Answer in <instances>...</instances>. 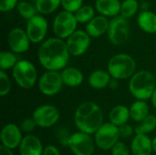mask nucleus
Wrapping results in <instances>:
<instances>
[{"instance_id":"nucleus-1","label":"nucleus","mask_w":156,"mask_h":155,"mask_svg":"<svg viewBox=\"0 0 156 155\" xmlns=\"http://www.w3.org/2000/svg\"><path fill=\"white\" fill-rule=\"evenodd\" d=\"M69 57L66 42L58 37H50L42 42L37 52L40 65L50 71H59L67 68Z\"/></svg>"},{"instance_id":"nucleus-2","label":"nucleus","mask_w":156,"mask_h":155,"mask_svg":"<svg viewBox=\"0 0 156 155\" xmlns=\"http://www.w3.org/2000/svg\"><path fill=\"white\" fill-rule=\"evenodd\" d=\"M74 123L79 132L95 134L103 124L102 110L93 101H84L75 111Z\"/></svg>"},{"instance_id":"nucleus-3","label":"nucleus","mask_w":156,"mask_h":155,"mask_svg":"<svg viewBox=\"0 0 156 155\" xmlns=\"http://www.w3.org/2000/svg\"><path fill=\"white\" fill-rule=\"evenodd\" d=\"M128 89L130 93L138 100H151L156 89V78L154 74L146 69L136 71L129 79Z\"/></svg>"},{"instance_id":"nucleus-4","label":"nucleus","mask_w":156,"mask_h":155,"mask_svg":"<svg viewBox=\"0 0 156 155\" xmlns=\"http://www.w3.org/2000/svg\"><path fill=\"white\" fill-rule=\"evenodd\" d=\"M107 71L114 79H130L136 73V62L128 54H116L108 61Z\"/></svg>"},{"instance_id":"nucleus-5","label":"nucleus","mask_w":156,"mask_h":155,"mask_svg":"<svg viewBox=\"0 0 156 155\" xmlns=\"http://www.w3.org/2000/svg\"><path fill=\"white\" fill-rule=\"evenodd\" d=\"M12 77L19 88L29 90L37 83V70L31 61L22 59L12 69Z\"/></svg>"},{"instance_id":"nucleus-6","label":"nucleus","mask_w":156,"mask_h":155,"mask_svg":"<svg viewBox=\"0 0 156 155\" xmlns=\"http://www.w3.org/2000/svg\"><path fill=\"white\" fill-rule=\"evenodd\" d=\"M78 21L73 13L68 11L59 12L53 21V32L56 37L60 39H67L77 29Z\"/></svg>"},{"instance_id":"nucleus-7","label":"nucleus","mask_w":156,"mask_h":155,"mask_svg":"<svg viewBox=\"0 0 156 155\" xmlns=\"http://www.w3.org/2000/svg\"><path fill=\"white\" fill-rule=\"evenodd\" d=\"M119 127L111 122H106L94 134V142L96 146L102 151H109L120 142Z\"/></svg>"},{"instance_id":"nucleus-8","label":"nucleus","mask_w":156,"mask_h":155,"mask_svg":"<svg viewBox=\"0 0 156 155\" xmlns=\"http://www.w3.org/2000/svg\"><path fill=\"white\" fill-rule=\"evenodd\" d=\"M108 38L112 45L121 46L130 37L131 28L128 19L122 16H117L110 21L108 28Z\"/></svg>"},{"instance_id":"nucleus-9","label":"nucleus","mask_w":156,"mask_h":155,"mask_svg":"<svg viewBox=\"0 0 156 155\" xmlns=\"http://www.w3.org/2000/svg\"><path fill=\"white\" fill-rule=\"evenodd\" d=\"M67 145L74 155H92L96 144L90 134L77 132L68 138Z\"/></svg>"},{"instance_id":"nucleus-10","label":"nucleus","mask_w":156,"mask_h":155,"mask_svg":"<svg viewBox=\"0 0 156 155\" xmlns=\"http://www.w3.org/2000/svg\"><path fill=\"white\" fill-rule=\"evenodd\" d=\"M60 112L58 109L50 104L38 106L33 112L32 118L39 128L47 129L54 126L59 120Z\"/></svg>"},{"instance_id":"nucleus-11","label":"nucleus","mask_w":156,"mask_h":155,"mask_svg":"<svg viewBox=\"0 0 156 155\" xmlns=\"http://www.w3.org/2000/svg\"><path fill=\"white\" fill-rule=\"evenodd\" d=\"M64 83L59 71H50L47 70L41 75L37 81V86L39 91L45 96H55L58 94Z\"/></svg>"},{"instance_id":"nucleus-12","label":"nucleus","mask_w":156,"mask_h":155,"mask_svg":"<svg viewBox=\"0 0 156 155\" xmlns=\"http://www.w3.org/2000/svg\"><path fill=\"white\" fill-rule=\"evenodd\" d=\"M70 56L79 57L86 53L90 45V37L84 30H76L66 40Z\"/></svg>"},{"instance_id":"nucleus-13","label":"nucleus","mask_w":156,"mask_h":155,"mask_svg":"<svg viewBox=\"0 0 156 155\" xmlns=\"http://www.w3.org/2000/svg\"><path fill=\"white\" fill-rule=\"evenodd\" d=\"M48 25L47 19L40 15H36L27 21L26 32L30 42L37 44L44 40L48 32Z\"/></svg>"},{"instance_id":"nucleus-14","label":"nucleus","mask_w":156,"mask_h":155,"mask_svg":"<svg viewBox=\"0 0 156 155\" xmlns=\"http://www.w3.org/2000/svg\"><path fill=\"white\" fill-rule=\"evenodd\" d=\"M7 44L12 52L15 54H22L29 49L30 40L25 30L15 27L8 33Z\"/></svg>"},{"instance_id":"nucleus-15","label":"nucleus","mask_w":156,"mask_h":155,"mask_svg":"<svg viewBox=\"0 0 156 155\" xmlns=\"http://www.w3.org/2000/svg\"><path fill=\"white\" fill-rule=\"evenodd\" d=\"M23 138L20 127L15 123H7L1 130V145L11 150L18 148Z\"/></svg>"},{"instance_id":"nucleus-16","label":"nucleus","mask_w":156,"mask_h":155,"mask_svg":"<svg viewBox=\"0 0 156 155\" xmlns=\"http://www.w3.org/2000/svg\"><path fill=\"white\" fill-rule=\"evenodd\" d=\"M20 155H42L44 147L39 138L33 134L24 136L19 147Z\"/></svg>"},{"instance_id":"nucleus-17","label":"nucleus","mask_w":156,"mask_h":155,"mask_svg":"<svg viewBox=\"0 0 156 155\" xmlns=\"http://www.w3.org/2000/svg\"><path fill=\"white\" fill-rule=\"evenodd\" d=\"M153 150V140L144 134H135L131 143L133 155H151Z\"/></svg>"},{"instance_id":"nucleus-18","label":"nucleus","mask_w":156,"mask_h":155,"mask_svg":"<svg viewBox=\"0 0 156 155\" xmlns=\"http://www.w3.org/2000/svg\"><path fill=\"white\" fill-rule=\"evenodd\" d=\"M110 21L104 16H95L86 26V32L90 37H99L108 32Z\"/></svg>"},{"instance_id":"nucleus-19","label":"nucleus","mask_w":156,"mask_h":155,"mask_svg":"<svg viewBox=\"0 0 156 155\" xmlns=\"http://www.w3.org/2000/svg\"><path fill=\"white\" fill-rule=\"evenodd\" d=\"M64 85L71 88L79 87L84 80V75L80 69L75 67H67L60 72Z\"/></svg>"},{"instance_id":"nucleus-20","label":"nucleus","mask_w":156,"mask_h":155,"mask_svg":"<svg viewBox=\"0 0 156 155\" xmlns=\"http://www.w3.org/2000/svg\"><path fill=\"white\" fill-rule=\"evenodd\" d=\"M121 5L119 0H97L95 8L101 16L115 17L121 12Z\"/></svg>"},{"instance_id":"nucleus-21","label":"nucleus","mask_w":156,"mask_h":155,"mask_svg":"<svg viewBox=\"0 0 156 155\" xmlns=\"http://www.w3.org/2000/svg\"><path fill=\"white\" fill-rule=\"evenodd\" d=\"M111 81L112 76L107 70L103 69H97L92 71L88 78L89 85L95 90L105 89L111 84Z\"/></svg>"},{"instance_id":"nucleus-22","label":"nucleus","mask_w":156,"mask_h":155,"mask_svg":"<svg viewBox=\"0 0 156 155\" xmlns=\"http://www.w3.org/2000/svg\"><path fill=\"white\" fill-rule=\"evenodd\" d=\"M109 118L110 122L117 127L124 125L131 119L130 109L124 105H116L111 110Z\"/></svg>"},{"instance_id":"nucleus-23","label":"nucleus","mask_w":156,"mask_h":155,"mask_svg":"<svg viewBox=\"0 0 156 155\" xmlns=\"http://www.w3.org/2000/svg\"><path fill=\"white\" fill-rule=\"evenodd\" d=\"M137 24L145 33H156V14L149 10H143L137 17Z\"/></svg>"},{"instance_id":"nucleus-24","label":"nucleus","mask_w":156,"mask_h":155,"mask_svg":"<svg viewBox=\"0 0 156 155\" xmlns=\"http://www.w3.org/2000/svg\"><path fill=\"white\" fill-rule=\"evenodd\" d=\"M130 109V115L131 119L135 122H141L144 120L147 116L150 115L149 113V105L144 100H136L129 108Z\"/></svg>"},{"instance_id":"nucleus-25","label":"nucleus","mask_w":156,"mask_h":155,"mask_svg":"<svg viewBox=\"0 0 156 155\" xmlns=\"http://www.w3.org/2000/svg\"><path fill=\"white\" fill-rule=\"evenodd\" d=\"M156 129V116L150 114L134 128L135 134L148 135Z\"/></svg>"},{"instance_id":"nucleus-26","label":"nucleus","mask_w":156,"mask_h":155,"mask_svg":"<svg viewBox=\"0 0 156 155\" xmlns=\"http://www.w3.org/2000/svg\"><path fill=\"white\" fill-rule=\"evenodd\" d=\"M35 4L37 12L41 15H49L58 9L61 0H36Z\"/></svg>"},{"instance_id":"nucleus-27","label":"nucleus","mask_w":156,"mask_h":155,"mask_svg":"<svg viewBox=\"0 0 156 155\" xmlns=\"http://www.w3.org/2000/svg\"><path fill=\"white\" fill-rule=\"evenodd\" d=\"M19 60L16 54L12 51H2L0 53V70L6 71L13 69Z\"/></svg>"},{"instance_id":"nucleus-28","label":"nucleus","mask_w":156,"mask_h":155,"mask_svg":"<svg viewBox=\"0 0 156 155\" xmlns=\"http://www.w3.org/2000/svg\"><path fill=\"white\" fill-rule=\"evenodd\" d=\"M75 17L78 23L88 24L92 18L95 17V11L91 5H82L75 14Z\"/></svg>"},{"instance_id":"nucleus-29","label":"nucleus","mask_w":156,"mask_h":155,"mask_svg":"<svg viewBox=\"0 0 156 155\" xmlns=\"http://www.w3.org/2000/svg\"><path fill=\"white\" fill-rule=\"evenodd\" d=\"M139 9V4L137 0H124L121 5L120 16L128 19L133 16Z\"/></svg>"},{"instance_id":"nucleus-30","label":"nucleus","mask_w":156,"mask_h":155,"mask_svg":"<svg viewBox=\"0 0 156 155\" xmlns=\"http://www.w3.org/2000/svg\"><path fill=\"white\" fill-rule=\"evenodd\" d=\"M16 8H17V12L18 14L29 20L31 19L33 16H36V12H37V8L36 6H34L31 3L29 2H27V1H22V2H19L16 5Z\"/></svg>"},{"instance_id":"nucleus-31","label":"nucleus","mask_w":156,"mask_h":155,"mask_svg":"<svg viewBox=\"0 0 156 155\" xmlns=\"http://www.w3.org/2000/svg\"><path fill=\"white\" fill-rule=\"evenodd\" d=\"M11 90V81L5 71L0 70V96L5 97Z\"/></svg>"},{"instance_id":"nucleus-32","label":"nucleus","mask_w":156,"mask_h":155,"mask_svg":"<svg viewBox=\"0 0 156 155\" xmlns=\"http://www.w3.org/2000/svg\"><path fill=\"white\" fill-rule=\"evenodd\" d=\"M83 0H61V5L65 11L75 14L83 5Z\"/></svg>"},{"instance_id":"nucleus-33","label":"nucleus","mask_w":156,"mask_h":155,"mask_svg":"<svg viewBox=\"0 0 156 155\" xmlns=\"http://www.w3.org/2000/svg\"><path fill=\"white\" fill-rule=\"evenodd\" d=\"M111 151L112 155H131V149L122 142H118Z\"/></svg>"},{"instance_id":"nucleus-34","label":"nucleus","mask_w":156,"mask_h":155,"mask_svg":"<svg viewBox=\"0 0 156 155\" xmlns=\"http://www.w3.org/2000/svg\"><path fill=\"white\" fill-rule=\"evenodd\" d=\"M19 127L23 132H31L37 126V123L34 121V119L31 117V118H26L25 120H23L21 122Z\"/></svg>"},{"instance_id":"nucleus-35","label":"nucleus","mask_w":156,"mask_h":155,"mask_svg":"<svg viewBox=\"0 0 156 155\" xmlns=\"http://www.w3.org/2000/svg\"><path fill=\"white\" fill-rule=\"evenodd\" d=\"M119 133H120V138L128 139L132 137L133 134H135V131L130 124L126 123L119 127Z\"/></svg>"},{"instance_id":"nucleus-36","label":"nucleus","mask_w":156,"mask_h":155,"mask_svg":"<svg viewBox=\"0 0 156 155\" xmlns=\"http://www.w3.org/2000/svg\"><path fill=\"white\" fill-rule=\"evenodd\" d=\"M17 0H0V11L8 12L17 5Z\"/></svg>"},{"instance_id":"nucleus-37","label":"nucleus","mask_w":156,"mask_h":155,"mask_svg":"<svg viewBox=\"0 0 156 155\" xmlns=\"http://www.w3.org/2000/svg\"><path fill=\"white\" fill-rule=\"evenodd\" d=\"M42 155H60L58 149L55 145H47L44 147V151Z\"/></svg>"},{"instance_id":"nucleus-38","label":"nucleus","mask_w":156,"mask_h":155,"mask_svg":"<svg viewBox=\"0 0 156 155\" xmlns=\"http://www.w3.org/2000/svg\"><path fill=\"white\" fill-rule=\"evenodd\" d=\"M0 155H14L13 150L5 147L4 145H0Z\"/></svg>"},{"instance_id":"nucleus-39","label":"nucleus","mask_w":156,"mask_h":155,"mask_svg":"<svg viewBox=\"0 0 156 155\" xmlns=\"http://www.w3.org/2000/svg\"><path fill=\"white\" fill-rule=\"evenodd\" d=\"M151 102H152V104H153L154 108V109H156V89H155V90L154 91L153 95H152V98H151Z\"/></svg>"},{"instance_id":"nucleus-40","label":"nucleus","mask_w":156,"mask_h":155,"mask_svg":"<svg viewBox=\"0 0 156 155\" xmlns=\"http://www.w3.org/2000/svg\"><path fill=\"white\" fill-rule=\"evenodd\" d=\"M153 150H154V153H156V137L153 140Z\"/></svg>"}]
</instances>
